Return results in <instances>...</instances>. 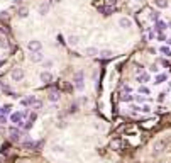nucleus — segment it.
Instances as JSON below:
<instances>
[{
  "label": "nucleus",
  "instance_id": "nucleus-1",
  "mask_svg": "<svg viewBox=\"0 0 171 163\" xmlns=\"http://www.w3.org/2000/svg\"><path fill=\"white\" fill-rule=\"evenodd\" d=\"M26 116H27L26 111H19V112H14V114L10 116V121H12V124H14V126L24 127V122H26Z\"/></svg>",
  "mask_w": 171,
  "mask_h": 163
},
{
  "label": "nucleus",
  "instance_id": "nucleus-2",
  "mask_svg": "<svg viewBox=\"0 0 171 163\" xmlns=\"http://www.w3.org/2000/svg\"><path fill=\"white\" fill-rule=\"evenodd\" d=\"M83 82H85L83 72H76L73 75V83H75V88H76V90H83V87H85Z\"/></svg>",
  "mask_w": 171,
  "mask_h": 163
},
{
  "label": "nucleus",
  "instance_id": "nucleus-3",
  "mask_svg": "<svg viewBox=\"0 0 171 163\" xmlns=\"http://www.w3.org/2000/svg\"><path fill=\"white\" fill-rule=\"evenodd\" d=\"M9 134H10V139H12V141H15V143H19L22 139V136H24V133H22L17 126L10 127V129H9Z\"/></svg>",
  "mask_w": 171,
  "mask_h": 163
},
{
  "label": "nucleus",
  "instance_id": "nucleus-4",
  "mask_svg": "<svg viewBox=\"0 0 171 163\" xmlns=\"http://www.w3.org/2000/svg\"><path fill=\"white\" fill-rule=\"evenodd\" d=\"M27 49H29L31 53H37V51L43 49V44H41V41L32 39V41H29V43H27Z\"/></svg>",
  "mask_w": 171,
  "mask_h": 163
},
{
  "label": "nucleus",
  "instance_id": "nucleus-5",
  "mask_svg": "<svg viewBox=\"0 0 171 163\" xmlns=\"http://www.w3.org/2000/svg\"><path fill=\"white\" fill-rule=\"evenodd\" d=\"M22 78H24V70L22 68H14L12 70V80H14V82H20Z\"/></svg>",
  "mask_w": 171,
  "mask_h": 163
},
{
  "label": "nucleus",
  "instance_id": "nucleus-6",
  "mask_svg": "<svg viewBox=\"0 0 171 163\" xmlns=\"http://www.w3.org/2000/svg\"><path fill=\"white\" fill-rule=\"evenodd\" d=\"M29 60L32 63H41V61H44V54L41 53V51H37V53H31L29 54Z\"/></svg>",
  "mask_w": 171,
  "mask_h": 163
},
{
  "label": "nucleus",
  "instance_id": "nucleus-7",
  "mask_svg": "<svg viewBox=\"0 0 171 163\" xmlns=\"http://www.w3.org/2000/svg\"><path fill=\"white\" fill-rule=\"evenodd\" d=\"M99 53L100 51L97 49L95 46H88V48H85V56H88V58H93V56H99Z\"/></svg>",
  "mask_w": 171,
  "mask_h": 163
},
{
  "label": "nucleus",
  "instance_id": "nucleus-8",
  "mask_svg": "<svg viewBox=\"0 0 171 163\" xmlns=\"http://www.w3.org/2000/svg\"><path fill=\"white\" fill-rule=\"evenodd\" d=\"M47 12H49V4H47V2H41V4L37 5V14H39V15H46Z\"/></svg>",
  "mask_w": 171,
  "mask_h": 163
},
{
  "label": "nucleus",
  "instance_id": "nucleus-9",
  "mask_svg": "<svg viewBox=\"0 0 171 163\" xmlns=\"http://www.w3.org/2000/svg\"><path fill=\"white\" fill-rule=\"evenodd\" d=\"M119 25L122 27V29H129V27H132V21L129 17H120L119 19Z\"/></svg>",
  "mask_w": 171,
  "mask_h": 163
},
{
  "label": "nucleus",
  "instance_id": "nucleus-10",
  "mask_svg": "<svg viewBox=\"0 0 171 163\" xmlns=\"http://www.w3.org/2000/svg\"><path fill=\"white\" fill-rule=\"evenodd\" d=\"M166 29H168L166 22H163V21H156V22H154V31H156V33H163V31H166Z\"/></svg>",
  "mask_w": 171,
  "mask_h": 163
},
{
  "label": "nucleus",
  "instance_id": "nucleus-11",
  "mask_svg": "<svg viewBox=\"0 0 171 163\" xmlns=\"http://www.w3.org/2000/svg\"><path fill=\"white\" fill-rule=\"evenodd\" d=\"M149 80H151V76H149V73H146V72H142V73H139V75H137V82H139L141 85L147 83Z\"/></svg>",
  "mask_w": 171,
  "mask_h": 163
},
{
  "label": "nucleus",
  "instance_id": "nucleus-12",
  "mask_svg": "<svg viewBox=\"0 0 171 163\" xmlns=\"http://www.w3.org/2000/svg\"><path fill=\"white\" fill-rule=\"evenodd\" d=\"M41 82H43V83H49V82H53V75L49 72H46V70H44L43 73H41Z\"/></svg>",
  "mask_w": 171,
  "mask_h": 163
},
{
  "label": "nucleus",
  "instance_id": "nucleus-13",
  "mask_svg": "<svg viewBox=\"0 0 171 163\" xmlns=\"http://www.w3.org/2000/svg\"><path fill=\"white\" fill-rule=\"evenodd\" d=\"M47 100H49V102H53V104H56V102L59 100V92L51 90V92H49V95H47Z\"/></svg>",
  "mask_w": 171,
  "mask_h": 163
},
{
  "label": "nucleus",
  "instance_id": "nucleus-14",
  "mask_svg": "<svg viewBox=\"0 0 171 163\" xmlns=\"http://www.w3.org/2000/svg\"><path fill=\"white\" fill-rule=\"evenodd\" d=\"M68 44L69 46H78V43H80V37L76 36V34H71V36H68Z\"/></svg>",
  "mask_w": 171,
  "mask_h": 163
},
{
  "label": "nucleus",
  "instance_id": "nucleus-15",
  "mask_svg": "<svg viewBox=\"0 0 171 163\" xmlns=\"http://www.w3.org/2000/svg\"><path fill=\"white\" fill-rule=\"evenodd\" d=\"M17 15H19L20 19H26L27 15H29V9L24 7V5H20V7H19V10H17Z\"/></svg>",
  "mask_w": 171,
  "mask_h": 163
},
{
  "label": "nucleus",
  "instance_id": "nucleus-16",
  "mask_svg": "<svg viewBox=\"0 0 171 163\" xmlns=\"http://www.w3.org/2000/svg\"><path fill=\"white\" fill-rule=\"evenodd\" d=\"M12 111V104H4L0 107V116H5V114H10Z\"/></svg>",
  "mask_w": 171,
  "mask_h": 163
},
{
  "label": "nucleus",
  "instance_id": "nucleus-17",
  "mask_svg": "<svg viewBox=\"0 0 171 163\" xmlns=\"http://www.w3.org/2000/svg\"><path fill=\"white\" fill-rule=\"evenodd\" d=\"M34 100H36V97H34V95H29V97L22 99V100H20V104H22V105H26V107H27V105H32V102H34Z\"/></svg>",
  "mask_w": 171,
  "mask_h": 163
},
{
  "label": "nucleus",
  "instance_id": "nucleus-18",
  "mask_svg": "<svg viewBox=\"0 0 171 163\" xmlns=\"http://www.w3.org/2000/svg\"><path fill=\"white\" fill-rule=\"evenodd\" d=\"M112 54H113V51H112V49H100L99 56H102V58H110Z\"/></svg>",
  "mask_w": 171,
  "mask_h": 163
},
{
  "label": "nucleus",
  "instance_id": "nucleus-19",
  "mask_svg": "<svg viewBox=\"0 0 171 163\" xmlns=\"http://www.w3.org/2000/svg\"><path fill=\"white\" fill-rule=\"evenodd\" d=\"M166 78H168V76L164 75V73H159V75H158L156 78H154V85H159V83H163V82H164V80H166Z\"/></svg>",
  "mask_w": 171,
  "mask_h": 163
},
{
  "label": "nucleus",
  "instance_id": "nucleus-20",
  "mask_svg": "<svg viewBox=\"0 0 171 163\" xmlns=\"http://www.w3.org/2000/svg\"><path fill=\"white\" fill-rule=\"evenodd\" d=\"M147 17H149V21H154V22H156V21H159V12H158V10H151Z\"/></svg>",
  "mask_w": 171,
  "mask_h": 163
},
{
  "label": "nucleus",
  "instance_id": "nucleus-21",
  "mask_svg": "<svg viewBox=\"0 0 171 163\" xmlns=\"http://www.w3.org/2000/svg\"><path fill=\"white\" fill-rule=\"evenodd\" d=\"M154 4H156L159 9H166L168 7V0H154Z\"/></svg>",
  "mask_w": 171,
  "mask_h": 163
},
{
  "label": "nucleus",
  "instance_id": "nucleus-22",
  "mask_svg": "<svg viewBox=\"0 0 171 163\" xmlns=\"http://www.w3.org/2000/svg\"><path fill=\"white\" fill-rule=\"evenodd\" d=\"M159 51L164 54V56H171V48H169V46H161Z\"/></svg>",
  "mask_w": 171,
  "mask_h": 163
},
{
  "label": "nucleus",
  "instance_id": "nucleus-23",
  "mask_svg": "<svg viewBox=\"0 0 171 163\" xmlns=\"http://www.w3.org/2000/svg\"><path fill=\"white\" fill-rule=\"evenodd\" d=\"M149 88L146 87V85H141V87H139V94H142V95H149Z\"/></svg>",
  "mask_w": 171,
  "mask_h": 163
},
{
  "label": "nucleus",
  "instance_id": "nucleus-24",
  "mask_svg": "<svg viewBox=\"0 0 171 163\" xmlns=\"http://www.w3.org/2000/svg\"><path fill=\"white\" fill-rule=\"evenodd\" d=\"M141 112H144V114L151 112V105H149V104H142V105H141Z\"/></svg>",
  "mask_w": 171,
  "mask_h": 163
},
{
  "label": "nucleus",
  "instance_id": "nucleus-25",
  "mask_svg": "<svg viewBox=\"0 0 171 163\" xmlns=\"http://www.w3.org/2000/svg\"><path fill=\"white\" fill-rule=\"evenodd\" d=\"M120 99H122V102H132V100H134V95H127V94H124Z\"/></svg>",
  "mask_w": 171,
  "mask_h": 163
},
{
  "label": "nucleus",
  "instance_id": "nucleus-26",
  "mask_svg": "<svg viewBox=\"0 0 171 163\" xmlns=\"http://www.w3.org/2000/svg\"><path fill=\"white\" fill-rule=\"evenodd\" d=\"M0 48H2V49H7L9 48V43H7L5 37H0Z\"/></svg>",
  "mask_w": 171,
  "mask_h": 163
},
{
  "label": "nucleus",
  "instance_id": "nucleus-27",
  "mask_svg": "<svg viewBox=\"0 0 171 163\" xmlns=\"http://www.w3.org/2000/svg\"><path fill=\"white\" fill-rule=\"evenodd\" d=\"M41 107H43V102H41V100H37V99H36V100L32 102V109H36V111H39Z\"/></svg>",
  "mask_w": 171,
  "mask_h": 163
},
{
  "label": "nucleus",
  "instance_id": "nucleus-28",
  "mask_svg": "<svg viewBox=\"0 0 171 163\" xmlns=\"http://www.w3.org/2000/svg\"><path fill=\"white\" fill-rule=\"evenodd\" d=\"M163 146H164V141H158L156 145H154V151H156V153H159Z\"/></svg>",
  "mask_w": 171,
  "mask_h": 163
},
{
  "label": "nucleus",
  "instance_id": "nucleus-29",
  "mask_svg": "<svg viewBox=\"0 0 171 163\" xmlns=\"http://www.w3.org/2000/svg\"><path fill=\"white\" fill-rule=\"evenodd\" d=\"M32 126H34V121H31V119H27L26 122H24V129H26V131H27V129H31Z\"/></svg>",
  "mask_w": 171,
  "mask_h": 163
},
{
  "label": "nucleus",
  "instance_id": "nucleus-30",
  "mask_svg": "<svg viewBox=\"0 0 171 163\" xmlns=\"http://www.w3.org/2000/svg\"><path fill=\"white\" fill-rule=\"evenodd\" d=\"M53 151H54V153H63L65 149H63L61 145H53Z\"/></svg>",
  "mask_w": 171,
  "mask_h": 163
},
{
  "label": "nucleus",
  "instance_id": "nucleus-31",
  "mask_svg": "<svg viewBox=\"0 0 171 163\" xmlns=\"http://www.w3.org/2000/svg\"><path fill=\"white\" fill-rule=\"evenodd\" d=\"M53 65H54V63H53L51 60H46V61H43V66H44V68H51Z\"/></svg>",
  "mask_w": 171,
  "mask_h": 163
},
{
  "label": "nucleus",
  "instance_id": "nucleus-32",
  "mask_svg": "<svg viewBox=\"0 0 171 163\" xmlns=\"http://www.w3.org/2000/svg\"><path fill=\"white\" fill-rule=\"evenodd\" d=\"M66 126H68V124H66V122H65V121H59V122H58V124H56V127H59V129H65V127H66Z\"/></svg>",
  "mask_w": 171,
  "mask_h": 163
},
{
  "label": "nucleus",
  "instance_id": "nucleus-33",
  "mask_svg": "<svg viewBox=\"0 0 171 163\" xmlns=\"http://www.w3.org/2000/svg\"><path fill=\"white\" fill-rule=\"evenodd\" d=\"M78 111V104L75 102V104H71V107H69V112H76Z\"/></svg>",
  "mask_w": 171,
  "mask_h": 163
},
{
  "label": "nucleus",
  "instance_id": "nucleus-34",
  "mask_svg": "<svg viewBox=\"0 0 171 163\" xmlns=\"http://www.w3.org/2000/svg\"><path fill=\"white\" fill-rule=\"evenodd\" d=\"M24 146H27V148H34L36 143H34V141H26V143H24Z\"/></svg>",
  "mask_w": 171,
  "mask_h": 163
},
{
  "label": "nucleus",
  "instance_id": "nucleus-35",
  "mask_svg": "<svg viewBox=\"0 0 171 163\" xmlns=\"http://www.w3.org/2000/svg\"><path fill=\"white\" fill-rule=\"evenodd\" d=\"M149 70H151V72H153V73H158V72H159V68H158L156 65H153V66H151Z\"/></svg>",
  "mask_w": 171,
  "mask_h": 163
},
{
  "label": "nucleus",
  "instance_id": "nucleus-36",
  "mask_svg": "<svg viewBox=\"0 0 171 163\" xmlns=\"http://www.w3.org/2000/svg\"><path fill=\"white\" fill-rule=\"evenodd\" d=\"M5 122H7V117H5V116H0V124H5Z\"/></svg>",
  "mask_w": 171,
  "mask_h": 163
},
{
  "label": "nucleus",
  "instance_id": "nucleus-37",
  "mask_svg": "<svg viewBox=\"0 0 171 163\" xmlns=\"http://www.w3.org/2000/svg\"><path fill=\"white\" fill-rule=\"evenodd\" d=\"M22 2H24V0H12V4H14V5H20Z\"/></svg>",
  "mask_w": 171,
  "mask_h": 163
},
{
  "label": "nucleus",
  "instance_id": "nucleus-38",
  "mask_svg": "<svg viewBox=\"0 0 171 163\" xmlns=\"http://www.w3.org/2000/svg\"><path fill=\"white\" fill-rule=\"evenodd\" d=\"M164 97H166V92H161V94H159V100H164Z\"/></svg>",
  "mask_w": 171,
  "mask_h": 163
},
{
  "label": "nucleus",
  "instance_id": "nucleus-39",
  "mask_svg": "<svg viewBox=\"0 0 171 163\" xmlns=\"http://www.w3.org/2000/svg\"><path fill=\"white\" fill-rule=\"evenodd\" d=\"M166 43H168V44H169V46H171V37H168V39H166Z\"/></svg>",
  "mask_w": 171,
  "mask_h": 163
},
{
  "label": "nucleus",
  "instance_id": "nucleus-40",
  "mask_svg": "<svg viewBox=\"0 0 171 163\" xmlns=\"http://www.w3.org/2000/svg\"><path fill=\"white\" fill-rule=\"evenodd\" d=\"M166 24H168V29H171V21H169V22H166Z\"/></svg>",
  "mask_w": 171,
  "mask_h": 163
},
{
  "label": "nucleus",
  "instance_id": "nucleus-41",
  "mask_svg": "<svg viewBox=\"0 0 171 163\" xmlns=\"http://www.w3.org/2000/svg\"><path fill=\"white\" fill-rule=\"evenodd\" d=\"M132 2H141V0H132Z\"/></svg>",
  "mask_w": 171,
  "mask_h": 163
},
{
  "label": "nucleus",
  "instance_id": "nucleus-42",
  "mask_svg": "<svg viewBox=\"0 0 171 163\" xmlns=\"http://www.w3.org/2000/svg\"><path fill=\"white\" fill-rule=\"evenodd\" d=\"M169 87H171V82H169Z\"/></svg>",
  "mask_w": 171,
  "mask_h": 163
},
{
  "label": "nucleus",
  "instance_id": "nucleus-43",
  "mask_svg": "<svg viewBox=\"0 0 171 163\" xmlns=\"http://www.w3.org/2000/svg\"><path fill=\"white\" fill-rule=\"evenodd\" d=\"M0 88H2V87H0Z\"/></svg>",
  "mask_w": 171,
  "mask_h": 163
}]
</instances>
